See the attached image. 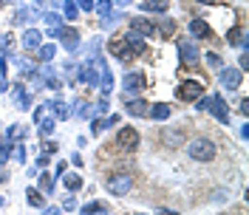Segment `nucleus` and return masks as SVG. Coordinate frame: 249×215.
<instances>
[{"label": "nucleus", "instance_id": "obj_1", "mask_svg": "<svg viewBox=\"0 0 249 215\" xmlns=\"http://www.w3.org/2000/svg\"><path fill=\"white\" fill-rule=\"evenodd\" d=\"M187 153H190V159H196V161H213L218 153L215 142L213 139H193L190 144H187Z\"/></svg>", "mask_w": 249, "mask_h": 215}, {"label": "nucleus", "instance_id": "obj_2", "mask_svg": "<svg viewBox=\"0 0 249 215\" xmlns=\"http://www.w3.org/2000/svg\"><path fill=\"white\" fill-rule=\"evenodd\" d=\"M204 110L207 113H213L221 125L230 122V110H227V99L221 96V93H210L207 99H204Z\"/></svg>", "mask_w": 249, "mask_h": 215}, {"label": "nucleus", "instance_id": "obj_3", "mask_svg": "<svg viewBox=\"0 0 249 215\" xmlns=\"http://www.w3.org/2000/svg\"><path fill=\"white\" fill-rule=\"evenodd\" d=\"M133 190V176H127V173H113L108 179V193L110 196H127Z\"/></svg>", "mask_w": 249, "mask_h": 215}, {"label": "nucleus", "instance_id": "obj_4", "mask_svg": "<svg viewBox=\"0 0 249 215\" xmlns=\"http://www.w3.org/2000/svg\"><path fill=\"white\" fill-rule=\"evenodd\" d=\"M176 96H178L181 102H193V99L204 96V85H201V82H196V79H184V82L178 85Z\"/></svg>", "mask_w": 249, "mask_h": 215}, {"label": "nucleus", "instance_id": "obj_5", "mask_svg": "<svg viewBox=\"0 0 249 215\" xmlns=\"http://www.w3.org/2000/svg\"><path fill=\"white\" fill-rule=\"evenodd\" d=\"M116 144L122 147V150H136L139 147V130L136 127H119V133H116Z\"/></svg>", "mask_w": 249, "mask_h": 215}, {"label": "nucleus", "instance_id": "obj_6", "mask_svg": "<svg viewBox=\"0 0 249 215\" xmlns=\"http://www.w3.org/2000/svg\"><path fill=\"white\" fill-rule=\"evenodd\" d=\"M176 48H178V60H181V62H190V65H193V62H198V54H201V51H198V46H196L193 40L181 37V40L176 43Z\"/></svg>", "mask_w": 249, "mask_h": 215}, {"label": "nucleus", "instance_id": "obj_7", "mask_svg": "<svg viewBox=\"0 0 249 215\" xmlns=\"http://www.w3.org/2000/svg\"><path fill=\"white\" fill-rule=\"evenodd\" d=\"M218 82L227 88V91H235L241 82H244V71H238V68H224L221 65V74H218Z\"/></svg>", "mask_w": 249, "mask_h": 215}, {"label": "nucleus", "instance_id": "obj_8", "mask_svg": "<svg viewBox=\"0 0 249 215\" xmlns=\"http://www.w3.org/2000/svg\"><path fill=\"white\" fill-rule=\"evenodd\" d=\"M130 29L142 34V37H150V34H159V26H156L153 20H147V17H133L130 20Z\"/></svg>", "mask_w": 249, "mask_h": 215}, {"label": "nucleus", "instance_id": "obj_9", "mask_svg": "<svg viewBox=\"0 0 249 215\" xmlns=\"http://www.w3.org/2000/svg\"><path fill=\"white\" fill-rule=\"evenodd\" d=\"M79 74V82H85V85H99V71H96V65H93V60H88L82 68L77 71Z\"/></svg>", "mask_w": 249, "mask_h": 215}, {"label": "nucleus", "instance_id": "obj_10", "mask_svg": "<svg viewBox=\"0 0 249 215\" xmlns=\"http://www.w3.org/2000/svg\"><path fill=\"white\" fill-rule=\"evenodd\" d=\"M187 31H190V37H193V40H204V37H210V34H213V31H210V26H207V20H201V17L190 20Z\"/></svg>", "mask_w": 249, "mask_h": 215}, {"label": "nucleus", "instance_id": "obj_11", "mask_svg": "<svg viewBox=\"0 0 249 215\" xmlns=\"http://www.w3.org/2000/svg\"><path fill=\"white\" fill-rule=\"evenodd\" d=\"M110 51H113V57H116L119 62H130L133 57H136V54L130 51V46H127L124 40H113V43H110Z\"/></svg>", "mask_w": 249, "mask_h": 215}, {"label": "nucleus", "instance_id": "obj_12", "mask_svg": "<svg viewBox=\"0 0 249 215\" xmlns=\"http://www.w3.org/2000/svg\"><path fill=\"white\" fill-rule=\"evenodd\" d=\"M60 40H62V46H65V51H77L79 48V31L77 29H60Z\"/></svg>", "mask_w": 249, "mask_h": 215}, {"label": "nucleus", "instance_id": "obj_13", "mask_svg": "<svg viewBox=\"0 0 249 215\" xmlns=\"http://www.w3.org/2000/svg\"><path fill=\"white\" fill-rule=\"evenodd\" d=\"M40 46H43V31H37V29H26L23 31V48L37 51Z\"/></svg>", "mask_w": 249, "mask_h": 215}, {"label": "nucleus", "instance_id": "obj_14", "mask_svg": "<svg viewBox=\"0 0 249 215\" xmlns=\"http://www.w3.org/2000/svg\"><path fill=\"white\" fill-rule=\"evenodd\" d=\"M122 85H124V91H127V93H139L142 88H144V77L136 74V71H130V74H124Z\"/></svg>", "mask_w": 249, "mask_h": 215}, {"label": "nucleus", "instance_id": "obj_15", "mask_svg": "<svg viewBox=\"0 0 249 215\" xmlns=\"http://www.w3.org/2000/svg\"><path fill=\"white\" fill-rule=\"evenodd\" d=\"M124 43L130 46V51H133V54H144V51H147V43H144V37H142V34H136L133 29L124 34Z\"/></svg>", "mask_w": 249, "mask_h": 215}, {"label": "nucleus", "instance_id": "obj_16", "mask_svg": "<svg viewBox=\"0 0 249 215\" xmlns=\"http://www.w3.org/2000/svg\"><path fill=\"white\" fill-rule=\"evenodd\" d=\"M161 142H164L167 147H178V144H184V130L164 127V130H161Z\"/></svg>", "mask_w": 249, "mask_h": 215}, {"label": "nucleus", "instance_id": "obj_17", "mask_svg": "<svg viewBox=\"0 0 249 215\" xmlns=\"http://www.w3.org/2000/svg\"><path fill=\"white\" fill-rule=\"evenodd\" d=\"M99 82H102V93L108 96L110 91H113V74H110V68L105 65V60H99Z\"/></svg>", "mask_w": 249, "mask_h": 215}, {"label": "nucleus", "instance_id": "obj_18", "mask_svg": "<svg viewBox=\"0 0 249 215\" xmlns=\"http://www.w3.org/2000/svg\"><path fill=\"white\" fill-rule=\"evenodd\" d=\"M227 43H230V46H244V48H247V29H244V26L230 29V31H227Z\"/></svg>", "mask_w": 249, "mask_h": 215}, {"label": "nucleus", "instance_id": "obj_19", "mask_svg": "<svg viewBox=\"0 0 249 215\" xmlns=\"http://www.w3.org/2000/svg\"><path fill=\"white\" fill-rule=\"evenodd\" d=\"M124 105H127V110H130L133 116H144V113H147V102H144V99H136L133 93H127Z\"/></svg>", "mask_w": 249, "mask_h": 215}, {"label": "nucleus", "instance_id": "obj_20", "mask_svg": "<svg viewBox=\"0 0 249 215\" xmlns=\"http://www.w3.org/2000/svg\"><path fill=\"white\" fill-rule=\"evenodd\" d=\"M147 113H150V116H153L156 122H164V119H170V105H164V102H156L153 108H147Z\"/></svg>", "mask_w": 249, "mask_h": 215}, {"label": "nucleus", "instance_id": "obj_21", "mask_svg": "<svg viewBox=\"0 0 249 215\" xmlns=\"http://www.w3.org/2000/svg\"><path fill=\"white\" fill-rule=\"evenodd\" d=\"M142 9L150 12V15H164L167 12V3L164 0H142Z\"/></svg>", "mask_w": 249, "mask_h": 215}, {"label": "nucleus", "instance_id": "obj_22", "mask_svg": "<svg viewBox=\"0 0 249 215\" xmlns=\"http://www.w3.org/2000/svg\"><path fill=\"white\" fill-rule=\"evenodd\" d=\"M15 96H17V108H20V110H29V108H31V93H26V88H20V85H17Z\"/></svg>", "mask_w": 249, "mask_h": 215}, {"label": "nucleus", "instance_id": "obj_23", "mask_svg": "<svg viewBox=\"0 0 249 215\" xmlns=\"http://www.w3.org/2000/svg\"><path fill=\"white\" fill-rule=\"evenodd\" d=\"M62 184L74 193V190H79V187H82V179H79L77 173H68V170H65V173H62Z\"/></svg>", "mask_w": 249, "mask_h": 215}, {"label": "nucleus", "instance_id": "obj_24", "mask_svg": "<svg viewBox=\"0 0 249 215\" xmlns=\"http://www.w3.org/2000/svg\"><path fill=\"white\" fill-rule=\"evenodd\" d=\"M62 17H65V20H71V23L79 17V9H77V3H74V0H65V3H62Z\"/></svg>", "mask_w": 249, "mask_h": 215}, {"label": "nucleus", "instance_id": "obj_25", "mask_svg": "<svg viewBox=\"0 0 249 215\" xmlns=\"http://www.w3.org/2000/svg\"><path fill=\"white\" fill-rule=\"evenodd\" d=\"M96 213H108V207H105L102 201H88V204H82V215H96Z\"/></svg>", "mask_w": 249, "mask_h": 215}, {"label": "nucleus", "instance_id": "obj_26", "mask_svg": "<svg viewBox=\"0 0 249 215\" xmlns=\"http://www.w3.org/2000/svg\"><path fill=\"white\" fill-rule=\"evenodd\" d=\"M34 17H37V12H34V9H31V6H23V9H17L15 20H17V23H31V20H34Z\"/></svg>", "mask_w": 249, "mask_h": 215}, {"label": "nucleus", "instance_id": "obj_27", "mask_svg": "<svg viewBox=\"0 0 249 215\" xmlns=\"http://www.w3.org/2000/svg\"><path fill=\"white\" fill-rule=\"evenodd\" d=\"M51 110H54V113H57L60 119H68V116H71V108L65 105L62 99H54V102H51Z\"/></svg>", "mask_w": 249, "mask_h": 215}, {"label": "nucleus", "instance_id": "obj_28", "mask_svg": "<svg viewBox=\"0 0 249 215\" xmlns=\"http://www.w3.org/2000/svg\"><path fill=\"white\" fill-rule=\"evenodd\" d=\"M54 54H57V48L51 46V43L37 48V60H43V62H51V60H54Z\"/></svg>", "mask_w": 249, "mask_h": 215}, {"label": "nucleus", "instance_id": "obj_29", "mask_svg": "<svg viewBox=\"0 0 249 215\" xmlns=\"http://www.w3.org/2000/svg\"><path fill=\"white\" fill-rule=\"evenodd\" d=\"M93 12H96L99 17H110L113 15V3H110V0H99V3L93 6Z\"/></svg>", "mask_w": 249, "mask_h": 215}, {"label": "nucleus", "instance_id": "obj_30", "mask_svg": "<svg viewBox=\"0 0 249 215\" xmlns=\"http://www.w3.org/2000/svg\"><path fill=\"white\" fill-rule=\"evenodd\" d=\"M26 198H29V204H31V207H37V210H43V207H46V201H43V196H40V193H37L34 187H31L29 193H26Z\"/></svg>", "mask_w": 249, "mask_h": 215}, {"label": "nucleus", "instance_id": "obj_31", "mask_svg": "<svg viewBox=\"0 0 249 215\" xmlns=\"http://www.w3.org/2000/svg\"><path fill=\"white\" fill-rule=\"evenodd\" d=\"M51 133H54V119H51V116H48V119L43 116V119H40V136L48 139Z\"/></svg>", "mask_w": 249, "mask_h": 215}, {"label": "nucleus", "instance_id": "obj_32", "mask_svg": "<svg viewBox=\"0 0 249 215\" xmlns=\"http://www.w3.org/2000/svg\"><path fill=\"white\" fill-rule=\"evenodd\" d=\"M40 190H43V193H48V196L54 193V179H51L48 173H43V176H40Z\"/></svg>", "mask_w": 249, "mask_h": 215}, {"label": "nucleus", "instance_id": "obj_33", "mask_svg": "<svg viewBox=\"0 0 249 215\" xmlns=\"http://www.w3.org/2000/svg\"><path fill=\"white\" fill-rule=\"evenodd\" d=\"M43 20H46V26H48V29H60V15L48 12V15H43Z\"/></svg>", "mask_w": 249, "mask_h": 215}, {"label": "nucleus", "instance_id": "obj_34", "mask_svg": "<svg viewBox=\"0 0 249 215\" xmlns=\"http://www.w3.org/2000/svg\"><path fill=\"white\" fill-rule=\"evenodd\" d=\"M99 46H102V40H99V37H93L91 43H88V46H85V51H88V57H96V51H99Z\"/></svg>", "mask_w": 249, "mask_h": 215}, {"label": "nucleus", "instance_id": "obj_35", "mask_svg": "<svg viewBox=\"0 0 249 215\" xmlns=\"http://www.w3.org/2000/svg\"><path fill=\"white\" fill-rule=\"evenodd\" d=\"M0 46H3V51H6V54H9V51L15 48V37H12V34H3V40H0Z\"/></svg>", "mask_w": 249, "mask_h": 215}, {"label": "nucleus", "instance_id": "obj_36", "mask_svg": "<svg viewBox=\"0 0 249 215\" xmlns=\"http://www.w3.org/2000/svg\"><path fill=\"white\" fill-rule=\"evenodd\" d=\"M74 210H77V201H74V196H68L62 201V213H74Z\"/></svg>", "mask_w": 249, "mask_h": 215}, {"label": "nucleus", "instance_id": "obj_37", "mask_svg": "<svg viewBox=\"0 0 249 215\" xmlns=\"http://www.w3.org/2000/svg\"><path fill=\"white\" fill-rule=\"evenodd\" d=\"M79 12H93V0H74Z\"/></svg>", "mask_w": 249, "mask_h": 215}, {"label": "nucleus", "instance_id": "obj_38", "mask_svg": "<svg viewBox=\"0 0 249 215\" xmlns=\"http://www.w3.org/2000/svg\"><path fill=\"white\" fill-rule=\"evenodd\" d=\"M43 147H46L48 156H54L57 150H60V144H57V142H51V139H46V144H43Z\"/></svg>", "mask_w": 249, "mask_h": 215}, {"label": "nucleus", "instance_id": "obj_39", "mask_svg": "<svg viewBox=\"0 0 249 215\" xmlns=\"http://www.w3.org/2000/svg\"><path fill=\"white\" fill-rule=\"evenodd\" d=\"M207 62H210L213 68H221V57H218L215 51H210V54H207Z\"/></svg>", "mask_w": 249, "mask_h": 215}, {"label": "nucleus", "instance_id": "obj_40", "mask_svg": "<svg viewBox=\"0 0 249 215\" xmlns=\"http://www.w3.org/2000/svg\"><path fill=\"white\" fill-rule=\"evenodd\" d=\"M46 110H48V105H40L37 110H34V122H40L43 116H46Z\"/></svg>", "mask_w": 249, "mask_h": 215}, {"label": "nucleus", "instance_id": "obj_41", "mask_svg": "<svg viewBox=\"0 0 249 215\" xmlns=\"http://www.w3.org/2000/svg\"><path fill=\"white\" fill-rule=\"evenodd\" d=\"M105 110H108V96H102L99 105H96V113H105Z\"/></svg>", "mask_w": 249, "mask_h": 215}, {"label": "nucleus", "instance_id": "obj_42", "mask_svg": "<svg viewBox=\"0 0 249 215\" xmlns=\"http://www.w3.org/2000/svg\"><path fill=\"white\" fill-rule=\"evenodd\" d=\"M17 161H26V144H17Z\"/></svg>", "mask_w": 249, "mask_h": 215}, {"label": "nucleus", "instance_id": "obj_43", "mask_svg": "<svg viewBox=\"0 0 249 215\" xmlns=\"http://www.w3.org/2000/svg\"><path fill=\"white\" fill-rule=\"evenodd\" d=\"M159 34H164V37L173 34V20H164V31H159Z\"/></svg>", "mask_w": 249, "mask_h": 215}, {"label": "nucleus", "instance_id": "obj_44", "mask_svg": "<svg viewBox=\"0 0 249 215\" xmlns=\"http://www.w3.org/2000/svg\"><path fill=\"white\" fill-rule=\"evenodd\" d=\"M40 167H48V153H43L40 159H37V170Z\"/></svg>", "mask_w": 249, "mask_h": 215}, {"label": "nucleus", "instance_id": "obj_45", "mask_svg": "<svg viewBox=\"0 0 249 215\" xmlns=\"http://www.w3.org/2000/svg\"><path fill=\"white\" fill-rule=\"evenodd\" d=\"M0 91H9V79L6 77H0Z\"/></svg>", "mask_w": 249, "mask_h": 215}, {"label": "nucleus", "instance_id": "obj_46", "mask_svg": "<svg viewBox=\"0 0 249 215\" xmlns=\"http://www.w3.org/2000/svg\"><path fill=\"white\" fill-rule=\"evenodd\" d=\"M65 167H68V164H65V161H60V164L54 167V170H57V176H62V173H65Z\"/></svg>", "mask_w": 249, "mask_h": 215}, {"label": "nucleus", "instance_id": "obj_47", "mask_svg": "<svg viewBox=\"0 0 249 215\" xmlns=\"http://www.w3.org/2000/svg\"><path fill=\"white\" fill-rule=\"evenodd\" d=\"M133 0H116V6H130Z\"/></svg>", "mask_w": 249, "mask_h": 215}, {"label": "nucleus", "instance_id": "obj_48", "mask_svg": "<svg viewBox=\"0 0 249 215\" xmlns=\"http://www.w3.org/2000/svg\"><path fill=\"white\" fill-rule=\"evenodd\" d=\"M196 3H201V6H213L215 0H196Z\"/></svg>", "mask_w": 249, "mask_h": 215}, {"label": "nucleus", "instance_id": "obj_49", "mask_svg": "<svg viewBox=\"0 0 249 215\" xmlns=\"http://www.w3.org/2000/svg\"><path fill=\"white\" fill-rule=\"evenodd\" d=\"M0 207H3V198H0Z\"/></svg>", "mask_w": 249, "mask_h": 215}, {"label": "nucleus", "instance_id": "obj_50", "mask_svg": "<svg viewBox=\"0 0 249 215\" xmlns=\"http://www.w3.org/2000/svg\"><path fill=\"white\" fill-rule=\"evenodd\" d=\"M0 6H3V0H0Z\"/></svg>", "mask_w": 249, "mask_h": 215}]
</instances>
